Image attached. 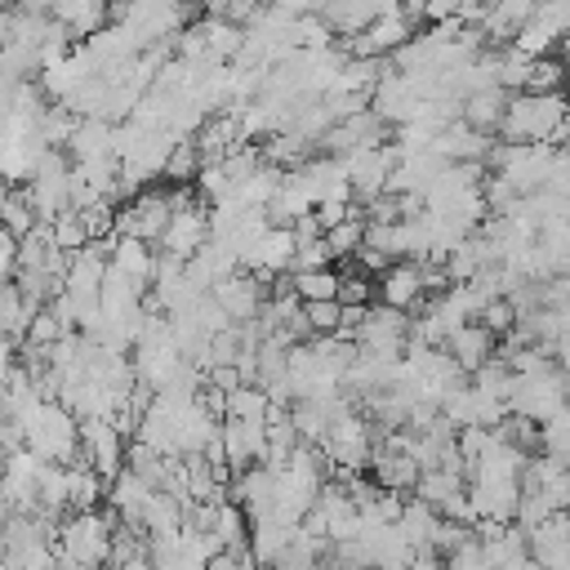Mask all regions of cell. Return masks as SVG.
<instances>
[{
	"mask_svg": "<svg viewBox=\"0 0 570 570\" xmlns=\"http://www.w3.org/2000/svg\"><path fill=\"white\" fill-rule=\"evenodd\" d=\"M494 134H499V142H548V147H561V138H566L561 94H525V89L508 94Z\"/></svg>",
	"mask_w": 570,
	"mask_h": 570,
	"instance_id": "1",
	"label": "cell"
},
{
	"mask_svg": "<svg viewBox=\"0 0 570 570\" xmlns=\"http://www.w3.org/2000/svg\"><path fill=\"white\" fill-rule=\"evenodd\" d=\"M22 450H31L40 463H71L80 459V423L58 401H36L22 419Z\"/></svg>",
	"mask_w": 570,
	"mask_h": 570,
	"instance_id": "2",
	"label": "cell"
},
{
	"mask_svg": "<svg viewBox=\"0 0 570 570\" xmlns=\"http://www.w3.org/2000/svg\"><path fill=\"white\" fill-rule=\"evenodd\" d=\"M111 530H116V517L111 512H67L53 530V552L80 561L85 570H102L107 557H111Z\"/></svg>",
	"mask_w": 570,
	"mask_h": 570,
	"instance_id": "3",
	"label": "cell"
},
{
	"mask_svg": "<svg viewBox=\"0 0 570 570\" xmlns=\"http://www.w3.org/2000/svg\"><path fill=\"white\" fill-rule=\"evenodd\" d=\"M205 236H209V205L178 187V191H174V209H169V218H165V232L156 236V245H160L156 254L187 263V258L205 245Z\"/></svg>",
	"mask_w": 570,
	"mask_h": 570,
	"instance_id": "4",
	"label": "cell"
},
{
	"mask_svg": "<svg viewBox=\"0 0 570 570\" xmlns=\"http://www.w3.org/2000/svg\"><path fill=\"white\" fill-rule=\"evenodd\" d=\"M557 410H566V370L561 365H543L534 374H517L512 379L508 414H521L530 423H543Z\"/></svg>",
	"mask_w": 570,
	"mask_h": 570,
	"instance_id": "5",
	"label": "cell"
},
{
	"mask_svg": "<svg viewBox=\"0 0 570 570\" xmlns=\"http://www.w3.org/2000/svg\"><path fill=\"white\" fill-rule=\"evenodd\" d=\"M316 454H325V463H334L338 472L370 468V459H374V428H370V419H361L356 410L343 414V419H334L330 432L321 436Z\"/></svg>",
	"mask_w": 570,
	"mask_h": 570,
	"instance_id": "6",
	"label": "cell"
},
{
	"mask_svg": "<svg viewBox=\"0 0 570 570\" xmlns=\"http://www.w3.org/2000/svg\"><path fill=\"white\" fill-rule=\"evenodd\" d=\"M80 463H89L102 481L125 468V428L116 419H85L80 423Z\"/></svg>",
	"mask_w": 570,
	"mask_h": 570,
	"instance_id": "7",
	"label": "cell"
},
{
	"mask_svg": "<svg viewBox=\"0 0 570 570\" xmlns=\"http://www.w3.org/2000/svg\"><path fill=\"white\" fill-rule=\"evenodd\" d=\"M521 485L512 476H468V503L481 525H512Z\"/></svg>",
	"mask_w": 570,
	"mask_h": 570,
	"instance_id": "8",
	"label": "cell"
},
{
	"mask_svg": "<svg viewBox=\"0 0 570 570\" xmlns=\"http://www.w3.org/2000/svg\"><path fill=\"white\" fill-rule=\"evenodd\" d=\"M209 298L223 307V316H227L232 325H245V321H254L258 307L267 303V285H263V276H254V272H236V276L218 281V285L209 289Z\"/></svg>",
	"mask_w": 570,
	"mask_h": 570,
	"instance_id": "9",
	"label": "cell"
},
{
	"mask_svg": "<svg viewBox=\"0 0 570 570\" xmlns=\"http://www.w3.org/2000/svg\"><path fill=\"white\" fill-rule=\"evenodd\" d=\"M494 347H499V338H494L481 321H463V325H454V330L441 338V352H445L463 374H472L481 361H490Z\"/></svg>",
	"mask_w": 570,
	"mask_h": 570,
	"instance_id": "10",
	"label": "cell"
},
{
	"mask_svg": "<svg viewBox=\"0 0 570 570\" xmlns=\"http://www.w3.org/2000/svg\"><path fill=\"white\" fill-rule=\"evenodd\" d=\"M107 267L147 294L151 272H156V249L142 245L138 236H111V240H107Z\"/></svg>",
	"mask_w": 570,
	"mask_h": 570,
	"instance_id": "11",
	"label": "cell"
},
{
	"mask_svg": "<svg viewBox=\"0 0 570 570\" xmlns=\"http://www.w3.org/2000/svg\"><path fill=\"white\" fill-rule=\"evenodd\" d=\"M428 294H423V276H419V263L410 258H396L383 276H379V303L392 307V312H410L419 307Z\"/></svg>",
	"mask_w": 570,
	"mask_h": 570,
	"instance_id": "12",
	"label": "cell"
},
{
	"mask_svg": "<svg viewBox=\"0 0 570 570\" xmlns=\"http://www.w3.org/2000/svg\"><path fill=\"white\" fill-rule=\"evenodd\" d=\"M147 499H151V490H147L134 472H125V468L107 481V508H111V517H116V521H125V525H142Z\"/></svg>",
	"mask_w": 570,
	"mask_h": 570,
	"instance_id": "13",
	"label": "cell"
},
{
	"mask_svg": "<svg viewBox=\"0 0 570 570\" xmlns=\"http://www.w3.org/2000/svg\"><path fill=\"white\" fill-rule=\"evenodd\" d=\"M370 481H374L379 490L405 494V490H414V481H419V463H414L410 454H401V450H383V445H374Z\"/></svg>",
	"mask_w": 570,
	"mask_h": 570,
	"instance_id": "14",
	"label": "cell"
},
{
	"mask_svg": "<svg viewBox=\"0 0 570 570\" xmlns=\"http://www.w3.org/2000/svg\"><path fill=\"white\" fill-rule=\"evenodd\" d=\"M294 530H298V525H281V521H272V517H263V521H249V534H245V552L254 557V566H276V561L285 557V548H289Z\"/></svg>",
	"mask_w": 570,
	"mask_h": 570,
	"instance_id": "15",
	"label": "cell"
},
{
	"mask_svg": "<svg viewBox=\"0 0 570 570\" xmlns=\"http://www.w3.org/2000/svg\"><path fill=\"white\" fill-rule=\"evenodd\" d=\"M396 534L410 543V548H432V534H436V525H441V517L428 508V503H419V499H401V512H396Z\"/></svg>",
	"mask_w": 570,
	"mask_h": 570,
	"instance_id": "16",
	"label": "cell"
},
{
	"mask_svg": "<svg viewBox=\"0 0 570 570\" xmlns=\"http://www.w3.org/2000/svg\"><path fill=\"white\" fill-rule=\"evenodd\" d=\"M503 102H508L503 89H476V94H468V98L459 102V120L472 125L476 134H494V125H499V116H503Z\"/></svg>",
	"mask_w": 570,
	"mask_h": 570,
	"instance_id": "17",
	"label": "cell"
},
{
	"mask_svg": "<svg viewBox=\"0 0 570 570\" xmlns=\"http://www.w3.org/2000/svg\"><path fill=\"white\" fill-rule=\"evenodd\" d=\"M454 494H463V472H445V468H423L414 481V499L428 503L432 512H441Z\"/></svg>",
	"mask_w": 570,
	"mask_h": 570,
	"instance_id": "18",
	"label": "cell"
},
{
	"mask_svg": "<svg viewBox=\"0 0 570 570\" xmlns=\"http://www.w3.org/2000/svg\"><path fill=\"white\" fill-rule=\"evenodd\" d=\"M107 481L89 468V463H67V512H89L98 508Z\"/></svg>",
	"mask_w": 570,
	"mask_h": 570,
	"instance_id": "19",
	"label": "cell"
},
{
	"mask_svg": "<svg viewBox=\"0 0 570 570\" xmlns=\"http://www.w3.org/2000/svg\"><path fill=\"white\" fill-rule=\"evenodd\" d=\"M267 392L254 387V383H240L232 392H223V419H240V423H267Z\"/></svg>",
	"mask_w": 570,
	"mask_h": 570,
	"instance_id": "20",
	"label": "cell"
},
{
	"mask_svg": "<svg viewBox=\"0 0 570 570\" xmlns=\"http://www.w3.org/2000/svg\"><path fill=\"white\" fill-rule=\"evenodd\" d=\"M285 285L298 303H325L338 294V272L321 267V272H285Z\"/></svg>",
	"mask_w": 570,
	"mask_h": 570,
	"instance_id": "21",
	"label": "cell"
},
{
	"mask_svg": "<svg viewBox=\"0 0 570 570\" xmlns=\"http://www.w3.org/2000/svg\"><path fill=\"white\" fill-rule=\"evenodd\" d=\"M174 530H183V503L160 494V490H151L147 512H142V534L151 539V534H174Z\"/></svg>",
	"mask_w": 570,
	"mask_h": 570,
	"instance_id": "22",
	"label": "cell"
},
{
	"mask_svg": "<svg viewBox=\"0 0 570 570\" xmlns=\"http://www.w3.org/2000/svg\"><path fill=\"white\" fill-rule=\"evenodd\" d=\"M539 454L552 459V463H566V454H570V419H566V410H557V414H548L539 423Z\"/></svg>",
	"mask_w": 570,
	"mask_h": 570,
	"instance_id": "23",
	"label": "cell"
},
{
	"mask_svg": "<svg viewBox=\"0 0 570 570\" xmlns=\"http://www.w3.org/2000/svg\"><path fill=\"white\" fill-rule=\"evenodd\" d=\"M214 534L223 543V552H240L245 548V534H249V521L236 503H218L214 508Z\"/></svg>",
	"mask_w": 570,
	"mask_h": 570,
	"instance_id": "24",
	"label": "cell"
},
{
	"mask_svg": "<svg viewBox=\"0 0 570 570\" xmlns=\"http://www.w3.org/2000/svg\"><path fill=\"white\" fill-rule=\"evenodd\" d=\"M45 227H49V240H53V249H58V254H76L80 245H89V236H85V227H80V214H76V209L53 214Z\"/></svg>",
	"mask_w": 570,
	"mask_h": 570,
	"instance_id": "25",
	"label": "cell"
},
{
	"mask_svg": "<svg viewBox=\"0 0 570 570\" xmlns=\"http://www.w3.org/2000/svg\"><path fill=\"white\" fill-rule=\"evenodd\" d=\"M361 227H365V218H361V214H352V218H343V223L325 227L321 236H325V245H330V254H334V258H352V254L361 249Z\"/></svg>",
	"mask_w": 570,
	"mask_h": 570,
	"instance_id": "26",
	"label": "cell"
},
{
	"mask_svg": "<svg viewBox=\"0 0 570 570\" xmlns=\"http://www.w3.org/2000/svg\"><path fill=\"white\" fill-rule=\"evenodd\" d=\"M321 267H334V254H330L325 236H312V240H294V254H289V272H321Z\"/></svg>",
	"mask_w": 570,
	"mask_h": 570,
	"instance_id": "27",
	"label": "cell"
},
{
	"mask_svg": "<svg viewBox=\"0 0 570 570\" xmlns=\"http://www.w3.org/2000/svg\"><path fill=\"white\" fill-rule=\"evenodd\" d=\"M298 316H303V325H307L312 334H334L343 307H338V298H325V303H298Z\"/></svg>",
	"mask_w": 570,
	"mask_h": 570,
	"instance_id": "28",
	"label": "cell"
},
{
	"mask_svg": "<svg viewBox=\"0 0 570 570\" xmlns=\"http://www.w3.org/2000/svg\"><path fill=\"white\" fill-rule=\"evenodd\" d=\"M196 169H200V156H196V147H191V138L187 142H174L169 147V156H165V178H174V183H183V178H196Z\"/></svg>",
	"mask_w": 570,
	"mask_h": 570,
	"instance_id": "29",
	"label": "cell"
},
{
	"mask_svg": "<svg viewBox=\"0 0 570 570\" xmlns=\"http://www.w3.org/2000/svg\"><path fill=\"white\" fill-rule=\"evenodd\" d=\"M441 570H490V566H485L481 548H476V543H468V548H459V552L441 557Z\"/></svg>",
	"mask_w": 570,
	"mask_h": 570,
	"instance_id": "30",
	"label": "cell"
},
{
	"mask_svg": "<svg viewBox=\"0 0 570 570\" xmlns=\"http://www.w3.org/2000/svg\"><path fill=\"white\" fill-rule=\"evenodd\" d=\"M13 267H18V236H9V232L0 227V285L13 281Z\"/></svg>",
	"mask_w": 570,
	"mask_h": 570,
	"instance_id": "31",
	"label": "cell"
},
{
	"mask_svg": "<svg viewBox=\"0 0 570 570\" xmlns=\"http://www.w3.org/2000/svg\"><path fill=\"white\" fill-rule=\"evenodd\" d=\"M0 570H13V566H9V561H4V557H0Z\"/></svg>",
	"mask_w": 570,
	"mask_h": 570,
	"instance_id": "32",
	"label": "cell"
},
{
	"mask_svg": "<svg viewBox=\"0 0 570 570\" xmlns=\"http://www.w3.org/2000/svg\"><path fill=\"white\" fill-rule=\"evenodd\" d=\"M258 570H272V566H258Z\"/></svg>",
	"mask_w": 570,
	"mask_h": 570,
	"instance_id": "33",
	"label": "cell"
}]
</instances>
